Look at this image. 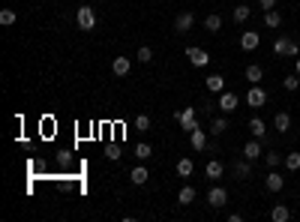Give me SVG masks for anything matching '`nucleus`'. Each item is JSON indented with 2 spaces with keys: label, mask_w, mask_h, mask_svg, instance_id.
I'll use <instances>...</instances> for the list:
<instances>
[{
  "label": "nucleus",
  "mask_w": 300,
  "mask_h": 222,
  "mask_svg": "<svg viewBox=\"0 0 300 222\" xmlns=\"http://www.w3.org/2000/svg\"><path fill=\"white\" fill-rule=\"evenodd\" d=\"M75 24H78V30H93L96 27V9L93 6H78L75 9Z\"/></svg>",
  "instance_id": "1"
},
{
  "label": "nucleus",
  "mask_w": 300,
  "mask_h": 222,
  "mask_svg": "<svg viewBox=\"0 0 300 222\" xmlns=\"http://www.w3.org/2000/svg\"><path fill=\"white\" fill-rule=\"evenodd\" d=\"M273 51H276V54H285V57H300V45L291 36H285V33L273 42Z\"/></svg>",
  "instance_id": "2"
},
{
  "label": "nucleus",
  "mask_w": 300,
  "mask_h": 222,
  "mask_svg": "<svg viewBox=\"0 0 300 222\" xmlns=\"http://www.w3.org/2000/svg\"><path fill=\"white\" fill-rule=\"evenodd\" d=\"M246 102H249L252 108H264V102H267V90H264L261 84H252L249 93H246Z\"/></svg>",
  "instance_id": "3"
},
{
  "label": "nucleus",
  "mask_w": 300,
  "mask_h": 222,
  "mask_svg": "<svg viewBox=\"0 0 300 222\" xmlns=\"http://www.w3.org/2000/svg\"><path fill=\"white\" fill-rule=\"evenodd\" d=\"M237 105H240L237 93H231V90H222V93H219V111H222V114H234Z\"/></svg>",
  "instance_id": "4"
},
{
  "label": "nucleus",
  "mask_w": 300,
  "mask_h": 222,
  "mask_svg": "<svg viewBox=\"0 0 300 222\" xmlns=\"http://www.w3.org/2000/svg\"><path fill=\"white\" fill-rule=\"evenodd\" d=\"M186 57H189V63H192V66H207V63H210V54H207L204 48H195V45H192V48H186Z\"/></svg>",
  "instance_id": "5"
},
{
  "label": "nucleus",
  "mask_w": 300,
  "mask_h": 222,
  "mask_svg": "<svg viewBox=\"0 0 300 222\" xmlns=\"http://www.w3.org/2000/svg\"><path fill=\"white\" fill-rule=\"evenodd\" d=\"M261 45V36H258V30H246L243 36H240V48L243 51H255Z\"/></svg>",
  "instance_id": "6"
},
{
  "label": "nucleus",
  "mask_w": 300,
  "mask_h": 222,
  "mask_svg": "<svg viewBox=\"0 0 300 222\" xmlns=\"http://www.w3.org/2000/svg\"><path fill=\"white\" fill-rule=\"evenodd\" d=\"M192 24H195V15H192L189 9H186V12H180V15L174 18V30H177V33H186Z\"/></svg>",
  "instance_id": "7"
},
{
  "label": "nucleus",
  "mask_w": 300,
  "mask_h": 222,
  "mask_svg": "<svg viewBox=\"0 0 300 222\" xmlns=\"http://www.w3.org/2000/svg\"><path fill=\"white\" fill-rule=\"evenodd\" d=\"M258 156H261V138H252V141H246V144H243V159L255 162Z\"/></svg>",
  "instance_id": "8"
},
{
  "label": "nucleus",
  "mask_w": 300,
  "mask_h": 222,
  "mask_svg": "<svg viewBox=\"0 0 300 222\" xmlns=\"http://www.w3.org/2000/svg\"><path fill=\"white\" fill-rule=\"evenodd\" d=\"M264 186H267V192H282V186H285V177H282L279 171H270V174L264 177Z\"/></svg>",
  "instance_id": "9"
},
{
  "label": "nucleus",
  "mask_w": 300,
  "mask_h": 222,
  "mask_svg": "<svg viewBox=\"0 0 300 222\" xmlns=\"http://www.w3.org/2000/svg\"><path fill=\"white\" fill-rule=\"evenodd\" d=\"M225 201H228V192H225L222 186H213V189L207 192V204H210V207H222Z\"/></svg>",
  "instance_id": "10"
},
{
  "label": "nucleus",
  "mask_w": 300,
  "mask_h": 222,
  "mask_svg": "<svg viewBox=\"0 0 300 222\" xmlns=\"http://www.w3.org/2000/svg\"><path fill=\"white\" fill-rule=\"evenodd\" d=\"M204 174H207V180H219V177L225 174V165H222L219 159H210V162L204 165Z\"/></svg>",
  "instance_id": "11"
},
{
  "label": "nucleus",
  "mask_w": 300,
  "mask_h": 222,
  "mask_svg": "<svg viewBox=\"0 0 300 222\" xmlns=\"http://www.w3.org/2000/svg\"><path fill=\"white\" fill-rule=\"evenodd\" d=\"M129 180H132V183H135V186H144V183H147V180H150V171H147V168H144V165H135V168H132V171H129Z\"/></svg>",
  "instance_id": "12"
},
{
  "label": "nucleus",
  "mask_w": 300,
  "mask_h": 222,
  "mask_svg": "<svg viewBox=\"0 0 300 222\" xmlns=\"http://www.w3.org/2000/svg\"><path fill=\"white\" fill-rule=\"evenodd\" d=\"M111 69H114V75H129V69H132V63H129V57H114V63H111Z\"/></svg>",
  "instance_id": "13"
},
{
  "label": "nucleus",
  "mask_w": 300,
  "mask_h": 222,
  "mask_svg": "<svg viewBox=\"0 0 300 222\" xmlns=\"http://www.w3.org/2000/svg\"><path fill=\"white\" fill-rule=\"evenodd\" d=\"M204 84H207L210 93H222V90H225V78H222V75H207Z\"/></svg>",
  "instance_id": "14"
},
{
  "label": "nucleus",
  "mask_w": 300,
  "mask_h": 222,
  "mask_svg": "<svg viewBox=\"0 0 300 222\" xmlns=\"http://www.w3.org/2000/svg\"><path fill=\"white\" fill-rule=\"evenodd\" d=\"M189 141H192V147H195V150H204V147H207V132L198 126L195 132H189Z\"/></svg>",
  "instance_id": "15"
},
{
  "label": "nucleus",
  "mask_w": 300,
  "mask_h": 222,
  "mask_svg": "<svg viewBox=\"0 0 300 222\" xmlns=\"http://www.w3.org/2000/svg\"><path fill=\"white\" fill-rule=\"evenodd\" d=\"M252 174V165H249V159H240V162H234V177L237 180H246Z\"/></svg>",
  "instance_id": "16"
},
{
  "label": "nucleus",
  "mask_w": 300,
  "mask_h": 222,
  "mask_svg": "<svg viewBox=\"0 0 300 222\" xmlns=\"http://www.w3.org/2000/svg\"><path fill=\"white\" fill-rule=\"evenodd\" d=\"M270 219H273V222H288V219H291V210H288L285 204H276V207L270 210Z\"/></svg>",
  "instance_id": "17"
},
{
  "label": "nucleus",
  "mask_w": 300,
  "mask_h": 222,
  "mask_svg": "<svg viewBox=\"0 0 300 222\" xmlns=\"http://www.w3.org/2000/svg\"><path fill=\"white\" fill-rule=\"evenodd\" d=\"M261 78H264V69L255 66V63H249V66H246V81H249V84H258Z\"/></svg>",
  "instance_id": "18"
},
{
  "label": "nucleus",
  "mask_w": 300,
  "mask_h": 222,
  "mask_svg": "<svg viewBox=\"0 0 300 222\" xmlns=\"http://www.w3.org/2000/svg\"><path fill=\"white\" fill-rule=\"evenodd\" d=\"M273 126H276L279 132H288V126H291V114H288V111H279V114L273 117Z\"/></svg>",
  "instance_id": "19"
},
{
  "label": "nucleus",
  "mask_w": 300,
  "mask_h": 222,
  "mask_svg": "<svg viewBox=\"0 0 300 222\" xmlns=\"http://www.w3.org/2000/svg\"><path fill=\"white\" fill-rule=\"evenodd\" d=\"M204 27H207V33H216V30L222 27V15H216V12H210V15L204 18Z\"/></svg>",
  "instance_id": "20"
},
{
  "label": "nucleus",
  "mask_w": 300,
  "mask_h": 222,
  "mask_svg": "<svg viewBox=\"0 0 300 222\" xmlns=\"http://www.w3.org/2000/svg\"><path fill=\"white\" fill-rule=\"evenodd\" d=\"M249 132H252L255 138H264V132H267L264 120H261V117H252V120H249Z\"/></svg>",
  "instance_id": "21"
},
{
  "label": "nucleus",
  "mask_w": 300,
  "mask_h": 222,
  "mask_svg": "<svg viewBox=\"0 0 300 222\" xmlns=\"http://www.w3.org/2000/svg\"><path fill=\"white\" fill-rule=\"evenodd\" d=\"M225 129H228V117H225V114H222V117H216V120L210 123V135H222Z\"/></svg>",
  "instance_id": "22"
},
{
  "label": "nucleus",
  "mask_w": 300,
  "mask_h": 222,
  "mask_svg": "<svg viewBox=\"0 0 300 222\" xmlns=\"http://www.w3.org/2000/svg\"><path fill=\"white\" fill-rule=\"evenodd\" d=\"M192 171H195L192 159H186V156H183V159H177V174H180V177H189Z\"/></svg>",
  "instance_id": "23"
},
{
  "label": "nucleus",
  "mask_w": 300,
  "mask_h": 222,
  "mask_svg": "<svg viewBox=\"0 0 300 222\" xmlns=\"http://www.w3.org/2000/svg\"><path fill=\"white\" fill-rule=\"evenodd\" d=\"M177 201H180V204H192V201H195V189H192V186H183V189L177 192Z\"/></svg>",
  "instance_id": "24"
},
{
  "label": "nucleus",
  "mask_w": 300,
  "mask_h": 222,
  "mask_svg": "<svg viewBox=\"0 0 300 222\" xmlns=\"http://www.w3.org/2000/svg\"><path fill=\"white\" fill-rule=\"evenodd\" d=\"M264 24H267V27H279V24H282V15H279L276 9H267V15H264Z\"/></svg>",
  "instance_id": "25"
},
{
  "label": "nucleus",
  "mask_w": 300,
  "mask_h": 222,
  "mask_svg": "<svg viewBox=\"0 0 300 222\" xmlns=\"http://www.w3.org/2000/svg\"><path fill=\"white\" fill-rule=\"evenodd\" d=\"M135 156H138V159H141V162H144V159H150V156H153V147H150V144H144V141H141V144H138V147H135Z\"/></svg>",
  "instance_id": "26"
},
{
  "label": "nucleus",
  "mask_w": 300,
  "mask_h": 222,
  "mask_svg": "<svg viewBox=\"0 0 300 222\" xmlns=\"http://www.w3.org/2000/svg\"><path fill=\"white\" fill-rule=\"evenodd\" d=\"M285 168H288V171H297V168H300V153H297V150L285 156Z\"/></svg>",
  "instance_id": "27"
},
{
  "label": "nucleus",
  "mask_w": 300,
  "mask_h": 222,
  "mask_svg": "<svg viewBox=\"0 0 300 222\" xmlns=\"http://www.w3.org/2000/svg\"><path fill=\"white\" fill-rule=\"evenodd\" d=\"M249 15H252V9H249V6H237V9H234V21H237V24H243Z\"/></svg>",
  "instance_id": "28"
},
{
  "label": "nucleus",
  "mask_w": 300,
  "mask_h": 222,
  "mask_svg": "<svg viewBox=\"0 0 300 222\" xmlns=\"http://www.w3.org/2000/svg\"><path fill=\"white\" fill-rule=\"evenodd\" d=\"M15 21H18L15 9H3V12H0V24H6V27H9V24H15Z\"/></svg>",
  "instance_id": "29"
},
{
  "label": "nucleus",
  "mask_w": 300,
  "mask_h": 222,
  "mask_svg": "<svg viewBox=\"0 0 300 222\" xmlns=\"http://www.w3.org/2000/svg\"><path fill=\"white\" fill-rule=\"evenodd\" d=\"M153 60V48L150 45H141L138 48V63H150Z\"/></svg>",
  "instance_id": "30"
},
{
  "label": "nucleus",
  "mask_w": 300,
  "mask_h": 222,
  "mask_svg": "<svg viewBox=\"0 0 300 222\" xmlns=\"http://www.w3.org/2000/svg\"><path fill=\"white\" fill-rule=\"evenodd\" d=\"M282 87H285V90H297V87H300V75H297V72H294V75H285Z\"/></svg>",
  "instance_id": "31"
},
{
  "label": "nucleus",
  "mask_w": 300,
  "mask_h": 222,
  "mask_svg": "<svg viewBox=\"0 0 300 222\" xmlns=\"http://www.w3.org/2000/svg\"><path fill=\"white\" fill-rule=\"evenodd\" d=\"M135 129H138V132H147V129H150V117H147V114H138V117H135Z\"/></svg>",
  "instance_id": "32"
},
{
  "label": "nucleus",
  "mask_w": 300,
  "mask_h": 222,
  "mask_svg": "<svg viewBox=\"0 0 300 222\" xmlns=\"http://www.w3.org/2000/svg\"><path fill=\"white\" fill-rule=\"evenodd\" d=\"M105 156H108V159H111V162H117V159H120V156H123V153H120V147H117V144H111V147H108V150H105Z\"/></svg>",
  "instance_id": "33"
},
{
  "label": "nucleus",
  "mask_w": 300,
  "mask_h": 222,
  "mask_svg": "<svg viewBox=\"0 0 300 222\" xmlns=\"http://www.w3.org/2000/svg\"><path fill=\"white\" fill-rule=\"evenodd\" d=\"M264 162H267L270 168H276V165L282 162V156H279V153H264Z\"/></svg>",
  "instance_id": "34"
},
{
  "label": "nucleus",
  "mask_w": 300,
  "mask_h": 222,
  "mask_svg": "<svg viewBox=\"0 0 300 222\" xmlns=\"http://www.w3.org/2000/svg\"><path fill=\"white\" fill-rule=\"evenodd\" d=\"M180 126H183L186 132H195V129H198V117H195V120H183Z\"/></svg>",
  "instance_id": "35"
},
{
  "label": "nucleus",
  "mask_w": 300,
  "mask_h": 222,
  "mask_svg": "<svg viewBox=\"0 0 300 222\" xmlns=\"http://www.w3.org/2000/svg\"><path fill=\"white\" fill-rule=\"evenodd\" d=\"M261 3V9H276V0H258Z\"/></svg>",
  "instance_id": "36"
},
{
  "label": "nucleus",
  "mask_w": 300,
  "mask_h": 222,
  "mask_svg": "<svg viewBox=\"0 0 300 222\" xmlns=\"http://www.w3.org/2000/svg\"><path fill=\"white\" fill-rule=\"evenodd\" d=\"M294 72H297V75H300V57H297V60H294Z\"/></svg>",
  "instance_id": "37"
}]
</instances>
